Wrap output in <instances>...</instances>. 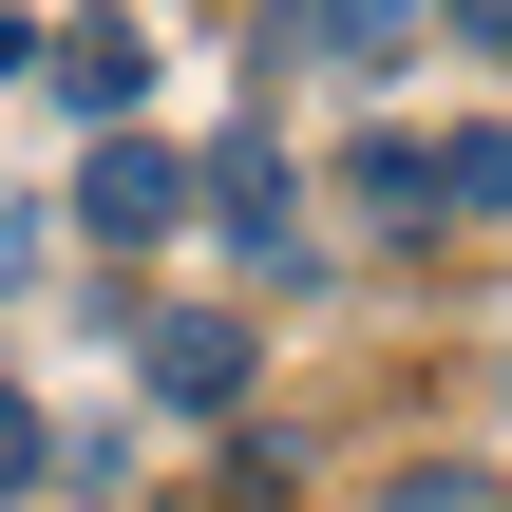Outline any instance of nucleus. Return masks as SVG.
I'll return each mask as SVG.
<instances>
[{
    "instance_id": "obj_1",
    "label": "nucleus",
    "mask_w": 512,
    "mask_h": 512,
    "mask_svg": "<svg viewBox=\"0 0 512 512\" xmlns=\"http://www.w3.org/2000/svg\"><path fill=\"white\" fill-rule=\"evenodd\" d=\"M190 209V152H152V133H95V171H76V228L95 247H152Z\"/></svg>"
},
{
    "instance_id": "obj_2",
    "label": "nucleus",
    "mask_w": 512,
    "mask_h": 512,
    "mask_svg": "<svg viewBox=\"0 0 512 512\" xmlns=\"http://www.w3.org/2000/svg\"><path fill=\"white\" fill-rule=\"evenodd\" d=\"M133 361H152V399H171V418H228V399H247V323H228V304H171Z\"/></svg>"
},
{
    "instance_id": "obj_3",
    "label": "nucleus",
    "mask_w": 512,
    "mask_h": 512,
    "mask_svg": "<svg viewBox=\"0 0 512 512\" xmlns=\"http://www.w3.org/2000/svg\"><path fill=\"white\" fill-rule=\"evenodd\" d=\"M38 76H57L95 133H133V95H152V38H133V0H114V19H76V38H38Z\"/></svg>"
},
{
    "instance_id": "obj_4",
    "label": "nucleus",
    "mask_w": 512,
    "mask_h": 512,
    "mask_svg": "<svg viewBox=\"0 0 512 512\" xmlns=\"http://www.w3.org/2000/svg\"><path fill=\"white\" fill-rule=\"evenodd\" d=\"M342 190H361L380 228H437V152H418V133H361V152H342Z\"/></svg>"
},
{
    "instance_id": "obj_5",
    "label": "nucleus",
    "mask_w": 512,
    "mask_h": 512,
    "mask_svg": "<svg viewBox=\"0 0 512 512\" xmlns=\"http://www.w3.org/2000/svg\"><path fill=\"white\" fill-rule=\"evenodd\" d=\"M209 209H228L247 247H285V152H266V133H228V152H209Z\"/></svg>"
},
{
    "instance_id": "obj_6",
    "label": "nucleus",
    "mask_w": 512,
    "mask_h": 512,
    "mask_svg": "<svg viewBox=\"0 0 512 512\" xmlns=\"http://www.w3.org/2000/svg\"><path fill=\"white\" fill-rule=\"evenodd\" d=\"M418 19H437V0H323V57L380 76V57H418Z\"/></svg>"
},
{
    "instance_id": "obj_7",
    "label": "nucleus",
    "mask_w": 512,
    "mask_h": 512,
    "mask_svg": "<svg viewBox=\"0 0 512 512\" xmlns=\"http://www.w3.org/2000/svg\"><path fill=\"white\" fill-rule=\"evenodd\" d=\"M437 209H494L512 228V133H456V152H437Z\"/></svg>"
},
{
    "instance_id": "obj_8",
    "label": "nucleus",
    "mask_w": 512,
    "mask_h": 512,
    "mask_svg": "<svg viewBox=\"0 0 512 512\" xmlns=\"http://www.w3.org/2000/svg\"><path fill=\"white\" fill-rule=\"evenodd\" d=\"M19 475H38V399L0 380V494H19Z\"/></svg>"
},
{
    "instance_id": "obj_9",
    "label": "nucleus",
    "mask_w": 512,
    "mask_h": 512,
    "mask_svg": "<svg viewBox=\"0 0 512 512\" xmlns=\"http://www.w3.org/2000/svg\"><path fill=\"white\" fill-rule=\"evenodd\" d=\"M399 512H494V494H475V475H418V494H399Z\"/></svg>"
},
{
    "instance_id": "obj_10",
    "label": "nucleus",
    "mask_w": 512,
    "mask_h": 512,
    "mask_svg": "<svg viewBox=\"0 0 512 512\" xmlns=\"http://www.w3.org/2000/svg\"><path fill=\"white\" fill-rule=\"evenodd\" d=\"M456 38H512V0H456Z\"/></svg>"
},
{
    "instance_id": "obj_11",
    "label": "nucleus",
    "mask_w": 512,
    "mask_h": 512,
    "mask_svg": "<svg viewBox=\"0 0 512 512\" xmlns=\"http://www.w3.org/2000/svg\"><path fill=\"white\" fill-rule=\"evenodd\" d=\"M0 285H19V209H0Z\"/></svg>"
}]
</instances>
